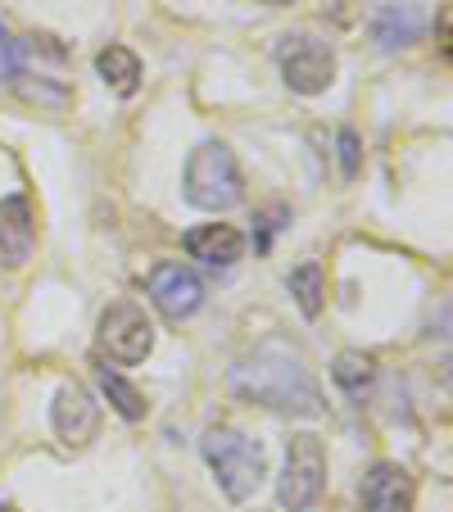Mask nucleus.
I'll return each instance as SVG.
<instances>
[{"instance_id": "f3484780", "label": "nucleus", "mask_w": 453, "mask_h": 512, "mask_svg": "<svg viewBox=\"0 0 453 512\" xmlns=\"http://www.w3.org/2000/svg\"><path fill=\"white\" fill-rule=\"evenodd\" d=\"M23 55H28V50H23V41L14 37L5 23H0V82L19 78V73H23Z\"/></svg>"}, {"instance_id": "423d86ee", "label": "nucleus", "mask_w": 453, "mask_h": 512, "mask_svg": "<svg viewBox=\"0 0 453 512\" xmlns=\"http://www.w3.org/2000/svg\"><path fill=\"white\" fill-rule=\"evenodd\" d=\"M100 345L114 363H145L155 349V327L136 304H109L100 313Z\"/></svg>"}, {"instance_id": "2eb2a0df", "label": "nucleus", "mask_w": 453, "mask_h": 512, "mask_svg": "<svg viewBox=\"0 0 453 512\" xmlns=\"http://www.w3.org/2000/svg\"><path fill=\"white\" fill-rule=\"evenodd\" d=\"M290 295H295L304 318H318L322 313V268L318 263H299V268L290 272Z\"/></svg>"}, {"instance_id": "0eeeda50", "label": "nucleus", "mask_w": 453, "mask_h": 512, "mask_svg": "<svg viewBox=\"0 0 453 512\" xmlns=\"http://www.w3.org/2000/svg\"><path fill=\"white\" fill-rule=\"evenodd\" d=\"M150 300L168 322H186L204 304V281L182 263H159L150 272Z\"/></svg>"}, {"instance_id": "1a4fd4ad", "label": "nucleus", "mask_w": 453, "mask_h": 512, "mask_svg": "<svg viewBox=\"0 0 453 512\" xmlns=\"http://www.w3.org/2000/svg\"><path fill=\"white\" fill-rule=\"evenodd\" d=\"M363 512H408L413 508V481L399 463H376L358 485Z\"/></svg>"}, {"instance_id": "7ed1b4c3", "label": "nucleus", "mask_w": 453, "mask_h": 512, "mask_svg": "<svg viewBox=\"0 0 453 512\" xmlns=\"http://www.w3.org/2000/svg\"><path fill=\"white\" fill-rule=\"evenodd\" d=\"M182 186L195 209L222 213V209H232V204H241V168H236V155L222 141L195 145L191 159H186Z\"/></svg>"}, {"instance_id": "39448f33", "label": "nucleus", "mask_w": 453, "mask_h": 512, "mask_svg": "<svg viewBox=\"0 0 453 512\" xmlns=\"http://www.w3.org/2000/svg\"><path fill=\"white\" fill-rule=\"evenodd\" d=\"M277 64H281L286 87L299 91V96H322V91L336 82V55H331V46L318 37H304V32L281 37Z\"/></svg>"}, {"instance_id": "4468645a", "label": "nucleus", "mask_w": 453, "mask_h": 512, "mask_svg": "<svg viewBox=\"0 0 453 512\" xmlns=\"http://www.w3.org/2000/svg\"><path fill=\"white\" fill-rule=\"evenodd\" d=\"M331 381L345 390L349 399H367L376 386V358L372 354H358V349H345L331 368Z\"/></svg>"}, {"instance_id": "412c9836", "label": "nucleus", "mask_w": 453, "mask_h": 512, "mask_svg": "<svg viewBox=\"0 0 453 512\" xmlns=\"http://www.w3.org/2000/svg\"><path fill=\"white\" fill-rule=\"evenodd\" d=\"M0 512H14V508H5V503H0Z\"/></svg>"}, {"instance_id": "6e6552de", "label": "nucleus", "mask_w": 453, "mask_h": 512, "mask_svg": "<svg viewBox=\"0 0 453 512\" xmlns=\"http://www.w3.org/2000/svg\"><path fill=\"white\" fill-rule=\"evenodd\" d=\"M50 422H55L64 445H87L100 431V404L82 386H59L55 404H50Z\"/></svg>"}, {"instance_id": "f03ea898", "label": "nucleus", "mask_w": 453, "mask_h": 512, "mask_svg": "<svg viewBox=\"0 0 453 512\" xmlns=\"http://www.w3.org/2000/svg\"><path fill=\"white\" fill-rule=\"evenodd\" d=\"M204 458H209L222 494H227L232 503L250 499V494L263 485V472H268L263 445H254L250 435H241V431H227V426H218V431L204 435Z\"/></svg>"}, {"instance_id": "aec40b11", "label": "nucleus", "mask_w": 453, "mask_h": 512, "mask_svg": "<svg viewBox=\"0 0 453 512\" xmlns=\"http://www.w3.org/2000/svg\"><path fill=\"white\" fill-rule=\"evenodd\" d=\"M263 5H290V0H263Z\"/></svg>"}, {"instance_id": "9d476101", "label": "nucleus", "mask_w": 453, "mask_h": 512, "mask_svg": "<svg viewBox=\"0 0 453 512\" xmlns=\"http://www.w3.org/2000/svg\"><path fill=\"white\" fill-rule=\"evenodd\" d=\"M37 245V223H32V204L23 195L0 200V263L5 268H19L23 259Z\"/></svg>"}, {"instance_id": "9b49d317", "label": "nucleus", "mask_w": 453, "mask_h": 512, "mask_svg": "<svg viewBox=\"0 0 453 512\" xmlns=\"http://www.w3.org/2000/svg\"><path fill=\"white\" fill-rule=\"evenodd\" d=\"M245 250V236L227 223H204V227H191L186 232V254L200 259L204 268H232Z\"/></svg>"}, {"instance_id": "f257e3e1", "label": "nucleus", "mask_w": 453, "mask_h": 512, "mask_svg": "<svg viewBox=\"0 0 453 512\" xmlns=\"http://www.w3.org/2000/svg\"><path fill=\"white\" fill-rule=\"evenodd\" d=\"M232 390L241 399L272 408L286 417H318L322 413V390L309 377V368L299 363V354L281 345H263L254 358H245L241 368H232Z\"/></svg>"}, {"instance_id": "f8f14e48", "label": "nucleus", "mask_w": 453, "mask_h": 512, "mask_svg": "<svg viewBox=\"0 0 453 512\" xmlns=\"http://www.w3.org/2000/svg\"><path fill=\"white\" fill-rule=\"evenodd\" d=\"M426 19L413 0H395V5H381V14L372 19V37L381 50H404L422 37Z\"/></svg>"}, {"instance_id": "ddd939ff", "label": "nucleus", "mask_w": 453, "mask_h": 512, "mask_svg": "<svg viewBox=\"0 0 453 512\" xmlns=\"http://www.w3.org/2000/svg\"><path fill=\"white\" fill-rule=\"evenodd\" d=\"M96 68L114 96H136V87H141V59L127 46H105L96 55Z\"/></svg>"}, {"instance_id": "6ab92c4d", "label": "nucleus", "mask_w": 453, "mask_h": 512, "mask_svg": "<svg viewBox=\"0 0 453 512\" xmlns=\"http://www.w3.org/2000/svg\"><path fill=\"white\" fill-rule=\"evenodd\" d=\"M340 168H345V177H354L358 173V136L349 132H340Z\"/></svg>"}, {"instance_id": "dca6fc26", "label": "nucleus", "mask_w": 453, "mask_h": 512, "mask_svg": "<svg viewBox=\"0 0 453 512\" xmlns=\"http://www.w3.org/2000/svg\"><path fill=\"white\" fill-rule=\"evenodd\" d=\"M100 390H105V399L127 417V422H141V417H145V399H141V390H136L132 381H123L118 372L100 368Z\"/></svg>"}, {"instance_id": "a211bd4d", "label": "nucleus", "mask_w": 453, "mask_h": 512, "mask_svg": "<svg viewBox=\"0 0 453 512\" xmlns=\"http://www.w3.org/2000/svg\"><path fill=\"white\" fill-rule=\"evenodd\" d=\"M286 223H290V209H281V204H277V209H263L259 218H254V250L268 254L272 250V236H277Z\"/></svg>"}, {"instance_id": "20e7f679", "label": "nucleus", "mask_w": 453, "mask_h": 512, "mask_svg": "<svg viewBox=\"0 0 453 512\" xmlns=\"http://www.w3.org/2000/svg\"><path fill=\"white\" fill-rule=\"evenodd\" d=\"M327 485V454H322L318 435H295L286 449V472H281L277 499L290 512H309Z\"/></svg>"}]
</instances>
